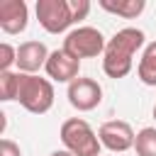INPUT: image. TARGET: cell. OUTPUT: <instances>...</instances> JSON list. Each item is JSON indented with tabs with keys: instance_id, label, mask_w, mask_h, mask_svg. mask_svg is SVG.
Here are the masks:
<instances>
[{
	"instance_id": "6da1fadb",
	"label": "cell",
	"mask_w": 156,
	"mask_h": 156,
	"mask_svg": "<svg viewBox=\"0 0 156 156\" xmlns=\"http://www.w3.org/2000/svg\"><path fill=\"white\" fill-rule=\"evenodd\" d=\"M144 46V32L136 27H124L112 34L102 54V71L110 78H124L132 71L134 54Z\"/></svg>"
},
{
	"instance_id": "30bf717a",
	"label": "cell",
	"mask_w": 156,
	"mask_h": 156,
	"mask_svg": "<svg viewBox=\"0 0 156 156\" xmlns=\"http://www.w3.org/2000/svg\"><path fill=\"white\" fill-rule=\"evenodd\" d=\"M46 61H49V51H46V46L41 41L20 44V49H17V68H20V73L37 76V71L41 66H46Z\"/></svg>"
},
{
	"instance_id": "4fadbf2b",
	"label": "cell",
	"mask_w": 156,
	"mask_h": 156,
	"mask_svg": "<svg viewBox=\"0 0 156 156\" xmlns=\"http://www.w3.org/2000/svg\"><path fill=\"white\" fill-rule=\"evenodd\" d=\"M134 149H136V156H156V127L139 129Z\"/></svg>"
},
{
	"instance_id": "ba28073f",
	"label": "cell",
	"mask_w": 156,
	"mask_h": 156,
	"mask_svg": "<svg viewBox=\"0 0 156 156\" xmlns=\"http://www.w3.org/2000/svg\"><path fill=\"white\" fill-rule=\"evenodd\" d=\"M46 76L56 83H73L76 78H80V61L73 58L71 54H66L63 49H56L49 54V61H46Z\"/></svg>"
},
{
	"instance_id": "5b68a950",
	"label": "cell",
	"mask_w": 156,
	"mask_h": 156,
	"mask_svg": "<svg viewBox=\"0 0 156 156\" xmlns=\"http://www.w3.org/2000/svg\"><path fill=\"white\" fill-rule=\"evenodd\" d=\"M37 20L49 34H61L73 24L71 0H37Z\"/></svg>"
},
{
	"instance_id": "9c48e42d",
	"label": "cell",
	"mask_w": 156,
	"mask_h": 156,
	"mask_svg": "<svg viewBox=\"0 0 156 156\" xmlns=\"http://www.w3.org/2000/svg\"><path fill=\"white\" fill-rule=\"evenodd\" d=\"M29 7L24 0H2L0 2V29L5 34H20L27 29Z\"/></svg>"
},
{
	"instance_id": "8992f818",
	"label": "cell",
	"mask_w": 156,
	"mask_h": 156,
	"mask_svg": "<svg viewBox=\"0 0 156 156\" xmlns=\"http://www.w3.org/2000/svg\"><path fill=\"white\" fill-rule=\"evenodd\" d=\"M98 136H100V144L115 154H122L127 149L134 146L136 141V134L134 129L129 127V122H122V119H110L105 122L100 129H98Z\"/></svg>"
},
{
	"instance_id": "e0dca14e",
	"label": "cell",
	"mask_w": 156,
	"mask_h": 156,
	"mask_svg": "<svg viewBox=\"0 0 156 156\" xmlns=\"http://www.w3.org/2000/svg\"><path fill=\"white\" fill-rule=\"evenodd\" d=\"M0 156H22V151L12 139H2L0 141Z\"/></svg>"
},
{
	"instance_id": "9a60e30c",
	"label": "cell",
	"mask_w": 156,
	"mask_h": 156,
	"mask_svg": "<svg viewBox=\"0 0 156 156\" xmlns=\"http://www.w3.org/2000/svg\"><path fill=\"white\" fill-rule=\"evenodd\" d=\"M17 63V49L10 44H0V71H10V66Z\"/></svg>"
},
{
	"instance_id": "277c9868",
	"label": "cell",
	"mask_w": 156,
	"mask_h": 156,
	"mask_svg": "<svg viewBox=\"0 0 156 156\" xmlns=\"http://www.w3.org/2000/svg\"><path fill=\"white\" fill-rule=\"evenodd\" d=\"M105 46H107V41H105L100 29H95V27H76V29H71L66 34L61 49L80 61V58H95V56L105 54Z\"/></svg>"
},
{
	"instance_id": "7a4b0ae2",
	"label": "cell",
	"mask_w": 156,
	"mask_h": 156,
	"mask_svg": "<svg viewBox=\"0 0 156 156\" xmlns=\"http://www.w3.org/2000/svg\"><path fill=\"white\" fill-rule=\"evenodd\" d=\"M17 102L32 112V115H44L54 105V85L46 78L32 76V73H20V90H17Z\"/></svg>"
},
{
	"instance_id": "2e32d148",
	"label": "cell",
	"mask_w": 156,
	"mask_h": 156,
	"mask_svg": "<svg viewBox=\"0 0 156 156\" xmlns=\"http://www.w3.org/2000/svg\"><path fill=\"white\" fill-rule=\"evenodd\" d=\"M71 10H73V22L85 20L90 12V2L88 0H71Z\"/></svg>"
},
{
	"instance_id": "d6986e66",
	"label": "cell",
	"mask_w": 156,
	"mask_h": 156,
	"mask_svg": "<svg viewBox=\"0 0 156 156\" xmlns=\"http://www.w3.org/2000/svg\"><path fill=\"white\" fill-rule=\"evenodd\" d=\"M154 119H156V105H154Z\"/></svg>"
},
{
	"instance_id": "52a82bcc",
	"label": "cell",
	"mask_w": 156,
	"mask_h": 156,
	"mask_svg": "<svg viewBox=\"0 0 156 156\" xmlns=\"http://www.w3.org/2000/svg\"><path fill=\"white\" fill-rule=\"evenodd\" d=\"M68 102L78 112H90L102 102V88L93 78H76L68 85Z\"/></svg>"
},
{
	"instance_id": "ac0fdd59",
	"label": "cell",
	"mask_w": 156,
	"mask_h": 156,
	"mask_svg": "<svg viewBox=\"0 0 156 156\" xmlns=\"http://www.w3.org/2000/svg\"><path fill=\"white\" fill-rule=\"evenodd\" d=\"M49 156H73V154H71L68 149H56V151H51Z\"/></svg>"
},
{
	"instance_id": "3957f363",
	"label": "cell",
	"mask_w": 156,
	"mask_h": 156,
	"mask_svg": "<svg viewBox=\"0 0 156 156\" xmlns=\"http://www.w3.org/2000/svg\"><path fill=\"white\" fill-rule=\"evenodd\" d=\"M61 141L63 146L73 154V156H100V136L93 132V127L80 119V117H71L61 124Z\"/></svg>"
},
{
	"instance_id": "8fae6325",
	"label": "cell",
	"mask_w": 156,
	"mask_h": 156,
	"mask_svg": "<svg viewBox=\"0 0 156 156\" xmlns=\"http://www.w3.org/2000/svg\"><path fill=\"white\" fill-rule=\"evenodd\" d=\"M105 12H112V15H117V17H124V20H134V17H139L141 12H144V7H146V2L144 0H100L98 2Z\"/></svg>"
},
{
	"instance_id": "5bb4252c",
	"label": "cell",
	"mask_w": 156,
	"mask_h": 156,
	"mask_svg": "<svg viewBox=\"0 0 156 156\" xmlns=\"http://www.w3.org/2000/svg\"><path fill=\"white\" fill-rule=\"evenodd\" d=\"M20 90V71H0V100H17Z\"/></svg>"
},
{
	"instance_id": "7c38bea8",
	"label": "cell",
	"mask_w": 156,
	"mask_h": 156,
	"mask_svg": "<svg viewBox=\"0 0 156 156\" xmlns=\"http://www.w3.org/2000/svg\"><path fill=\"white\" fill-rule=\"evenodd\" d=\"M136 73H139V80L144 85H156V41L144 46Z\"/></svg>"
}]
</instances>
